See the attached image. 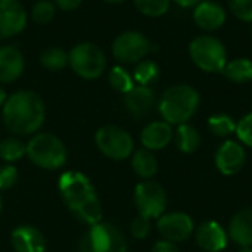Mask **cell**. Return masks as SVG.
I'll use <instances>...</instances> for the list:
<instances>
[{
  "label": "cell",
  "instance_id": "cell-1",
  "mask_svg": "<svg viewBox=\"0 0 252 252\" xmlns=\"http://www.w3.org/2000/svg\"><path fill=\"white\" fill-rule=\"evenodd\" d=\"M59 192L71 213L83 223L94 226L102 221V204L92 182L78 171H66L59 179Z\"/></svg>",
  "mask_w": 252,
  "mask_h": 252
},
{
  "label": "cell",
  "instance_id": "cell-2",
  "mask_svg": "<svg viewBox=\"0 0 252 252\" xmlns=\"http://www.w3.org/2000/svg\"><path fill=\"white\" fill-rule=\"evenodd\" d=\"M1 115L3 123L10 133L16 136H28L43 126L46 108L37 93L21 90L6 99Z\"/></svg>",
  "mask_w": 252,
  "mask_h": 252
},
{
  "label": "cell",
  "instance_id": "cell-3",
  "mask_svg": "<svg viewBox=\"0 0 252 252\" xmlns=\"http://www.w3.org/2000/svg\"><path fill=\"white\" fill-rule=\"evenodd\" d=\"M199 93L188 84H176L168 87L158 103L161 117L170 126L186 124L198 111Z\"/></svg>",
  "mask_w": 252,
  "mask_h": 252
},
{
  "label": "cell",
  "instance_id": "cell-4",
  "mask_svg": "<svg viewBox=\"0 0 252 252\" xmlns=\"http://www.w3.org/2000/svg\"><path fill=\"white\" fill-rule=\"evenodd\" d=\"M27 155L32 164L44 170H58L66 162V148L50 133H38L27 143Z\"/></svg>",
  "mask_w": 252,
  "mask_h": 252
},
{
  "label": "cell",
  "instance_id": "cell-5",
  "mask_svg": "<svg viewBox=\"0 0 252 252\" xmlns=\"http://www.w3.org/2000/svg\"><path fill=\"white\" fill-rule=\"evenodd\" d=\"M189 55L193 63L205 72H220L227 63L224 44L213 35H199L192 40Z\"/></svg>",
  "mask_w": 252,
  "mask_h": 252
},
{
  "label": "cell",
  "instance_id": "cell-6",
  "mask_svg": "<svg viewBox=\"0 0 252 252\" xmlns=\"http://www.w3.org/2000/svg\"><path fill=\"white\" fill-rule=\"evenodd\" d=\"M68 63L81 78H99L106 69V56L103 50L90 41L78 43L68 53Z\"/></svg>",
  "mask_w": 252,
  "mask_h": 252
},
{
  "label": "cell",
  "instance_id": "cell-7",
  "mask_svg": "<svg viewBox=\"0 0 252 252\" xmlns=\"http://www.w3.org/2000/svg\"><path fill=\"white\" fill-rule=\"evenodd\" d=\"M80 252H127V242L124 235L111 223H97L90 226L81 238Z\"/></svg>",
  "mask_w": 252,
  "mask_h": 252
},
{
  "label": "cell",
  "instance_id": "cell-8",
  "mask_svg": "<svg viewBox=\"0 0 252 252\" xmlns=\"http://www.w3.org/2000/svg\"><path fill=\"white\" fill-rule=\"evenodd\" d=\"M94 140L99 151L111 159L121 161L133 154L134 143L131 136L117 126L100 127L94 136Z\"/></svg>",
  "mask_w": 252,
  "mask_h": 252
},
{
  "label": "cell",
  "instance_id": "cell-9",
  "mask_svg": "<svg viewBox=\"0 0 252 252\" xmlns=\"http://www.w3.org/2000/svg\"><path fill=\"white\" fill-rule=\"evenodd\" d=\"M167 193L164 188L152 180L140 182L134 189V204L139 216L146 219H159L167 208Z\"/></svg>",
  "mask_w": 252,
  "mask_h": 252
},
{
  "label": "cell",
  "instance_id": "cell-10",
  "mask_svg": "<svg viewBox=\"0 0 252 252\" xmlns=\"http://www.w3.org/2000/svg\"><path fill=\"white\" fill-rule=\"evenodd\" d=\"M151 52L148 37L139 31L121 32L112 43V55L121 63H137Z\"/></svg>",
  "mask_w": 252,
  "mask_h": 252
},
{
  "label": "cell",
  "instance_id": "cell-11",
  "mask_svg": "<svg viewBox=\"0 0 252 252\" xmlns=\"http://www.w3.org/2000/svg\"><path fill=\"white\" fill-rule=\"evenodd\" d=\"M157 227L162 239L170 241L173 244L188 241L195 232V224L192 217L186 213H179V211L167 213V214L164 213L158 219Z\"/></svg>",
  "mask_w": 252,
  "mask_h": 252
},
{
  "label": "cell",
  "instance_id": "cell-12",
  "mask_svg": "<svg viewBox=\"0 0 252 252\" xmlns=\"http://www.w3.org/2000/svg\"><path fill=\"white\" fill-rule=\"evenodd\" d=\"M247 161V152L241 142L236 140H226L223 142L216 155H214V164L217 170L224 176H233L239 173Z\"/></svg>",
  "mask_w": 252,
  "mask_h": 252
},
{
  "label": "cell",
  "instance_id": "cell-13",
  "mask_svg": "<svg viewBox=\"0 0 252 252\" xmlns=\"http://www.w3.org/2000/svg\"><path fill=\"white\" fill-rule=\"evenodd\" d=\"M27 25V12L19 0H0V37L19 34Z\"/></svg>",
  "mask_w": 252,
  "mask_h": 252
},
{
  "label": "cell",
  "instance_id": "cell-14",
  "mask_svg": "<svg viewBox=\"0 0 252 252\" xmlns=\"http://www.w3.org/2000/svg\"><path fill=\"white\" fill-rule=\"evenodd\" d=\"M195 241L205 252H220L227 247L229 235L217 221H204L195 230Z\"/></svg>",
  "mask_w": 252,
  "mask_h": 252
},
{
  "label": "cell",
  "instance_id": "cell-15",
  "mask_svg": "<svg viewBox=\"0 0 252 252\" xmlns=\"http://www.w3.org/2000/svg\"><path fill=\"white\" fill-rule=\"evenodd\" d=\"M25 61L22 52L12 44L0 47V83H12L24 72Z\"/></svg>",
  "mask_w": 252,
  "mask_h": 252
},
{
  "label": "cell",
  "instance_id": "cell-16",
  "mask_svg": "<svg viewBox=\"0 0 252 252\" xmlns=\"http://www.w3.org/2000/svg\"><path fill=\"white\" fill-rule=\"evenodd\" d=\"M193 19L199 28L205 31H216L226 22V10L216 1L202 0L195 6Z\"/></svg>",
  "mask_w": 252,
  "mask_h": 252
},
{
  "label": "cell",
  "instance_id": "cell-17",
  "mask_svg": "<svg viewBox=\"0 0 252 252\" xmlns=\"http://www.w3.org/2000/svg\"><path fill=\"white\" fill-rule=\"evenodd\" d=\"M124 105L133 117L143 118L154 109L155 93L151 87L137 84L124 94Z\"/></svg>",
  "mask_w": 252,
  "mask_h": 252
},
{
  "label": "cell",
  "instance_id": "cell-18",
  "mask_svg": "<svg viewBox=\"0 0 252 252\" xmlns=\"http://www.w3.org/2000/svg\"><path fill=\"white\" fill-rule=\"evenodd\" d=\"M174 133L168 123L165 121H154L148 124L140 133V142L148 151H161L170 145Z\"/></svg>",
  "mask_w": 252,
  "mask_h": 252
},
{
  "label": "cell",
  "instance_id": "cell-19",
  "mask_svg": "<svg viewBox=\"0 0 252 252\" xmlns=\"http://www.w3.org/2000/svg\"><path fill=\"white\" fill-rule=\"evenodd\" d=\"M12 247L15 252H44L46 241L41 232L32 226H19L12 232Z\"/></svg>",
  "mask_w": 252,
  "mask_h": 252
},
{
  "label": "cell",
  "instance_id": "cell-20",
  "mask_svg": "<svg viewBox=\"0 0 252 252\" xmlns=\"http://www.w3.org/2000/svg\"><path fill=\"white\" fill-rule=\"evenodd\" d=\"M227 235L241 248L252 247V208H245L232 217Z\"/></svg>",
  "mask_w": 252,
  "mask_h": 252
},
{
  "label": "cell",
  "instance_id": "cell-21",
  "mask_svg": "<svg viewBox=\"0 0 252 252\" xmlns=\"http://www.w3.org/2000/svg\"><path fill=\"white\" fill-rule=\"evenodd\" d=\"M174 140H176V146L180 152L183 154H193L199 149L202 139L199 131L190 126V124H180L177 126L176 134H174Z\"/></svg>",
  "mask_w": 252,
  "mask_h": 252
},
{
  "label": "cell",
  "instance_id": "cell-22",
  "mask_svg": "<svg viewBox=\"0 0 252 252\" xmlns=\"http://www.w3.org/2000/svg\"><path fill=\"white\" fill-rule=\"evenodd\" d=\"M131 167L139 177L145 180H151L158 171V161L152 151H148L143 148L133 154Z\"/></svg>",
  "mask_w": 252,
  "mask_h": 252
},
{
  "label": "cell",
  "instance_id": "cell-23",
  "mask_svg": "<svg viewBox=\"0 0 252 252\" xmlns=\"http://www.w3.org/2000/svg\"><path fill=\"white\" fill-rule=\"evenodd\" d=\"M224 75L238 84L248 83L252 80V61L247 58H238L226 63L223 69Z\"/></svg>",
  "mask_w": 252,
  "mask_h": 252
},
{
  "label": "cell",
  "instance_id": "cell-24",
  "mask_svg": "<svg viewBox=\"0 0 252 252\" xmlns=\"http://www.w3.org/2000/svg\"><path fill=\"white\" fill-rule=\"evenodd\" d=\"M159 77V68L154 61L149 59H143L140 62H137L134 72H133V80L139 84V86H151L152 83H155Z\"/></svg>",
  "mask_w": 252,
  "mask_h": 252
},
{
  "label": "cell",
  "instance_id": "cell-25",
  "mask_svg": "<svg viewBox=\"0 0 252 252\" xmlns=\"http://www.w3.org/2000/svg\"><path fill=\"white\" fill-rule=\"evenodd\" d=\"M208 130L216 137H229L236 131V123L227 114H214L208 118Z\"/></svg>",
  "mask_w": 252,
  "mask_h": 252
},
{
  "label": "cell",
  "instance_id": "cell-26",
  "mask_svg": "<svg viewBox=\"0 0 252 252\" xmlns=\"http://www.w3.org/2000/svg\"><path fill=\"white\" fill-rule=\"evenodd\" d=\"M27 155V145L18 137H7L0 142V158L7 162H15Z\"/></svg>",
  "mask_w": 252,
  "mask_h": 252
},
{
  "label": "cell",
  "instance_id": "cell-27",
  "mask_svg": "<svg viewBox=\"0 0 252 252\" xmlns=\"http://www.w3.org/2000/svg\"><path fill=\"white\" fill-rule=\"evenodd\" d=\"M108 81L114 90L124 93V94L134 87L133 75L123 66H114L108 74Z\"/></svg>",
  "mask_w": 252,
  "mask_h": 252
},
{
  "label": "cell",
  "instance_id": "cell-28",
  "mask_svg": "<svg viewBox=\"0 0 252 252\" xmlns=\"http://www.w3.org/2000/svg\"><path fill=\"white\" fill-rule=\"evenodd\" d=\"M40 62L44 68L50 71H59L68 65V53H65L59 47H49L43 50L40 56Z\"/></svg>",
  "mask_w": 252,
  "mask_h": 252
},
{
  "label": "cell",
  "instance_id": "cell-29",
  "mask_svg": "<svg viewBox=\"0 0 252 252\" xmlns=\"http://www.w3.org/2000/svg\"><path fill=\"white\" fill-rule=\"evenodd\" d=\"M134 6L139 12H142L146 16H161L170 9L171 0H133Z\"/></svg>",
  "mask_w": 252,
  "mask_h": 252
},
{
  "label": "cell",
  "instance_id": "cell-30",
  "mask_svg": "<svg viewBox=\"0 0 252 252\" xmlns=\"http://www.w3.org/2000/svg\"><path fill=\"white\" fill-rule=\"evenodd\" d=\"M55 12H56V4H53L49 0H40L32 6L31 18H32L34 22H37L40 25H44V24H49L53 19Z\"/></svg>",
  "mask_w": 252,
  "mask_h": 252
},
{
  "label": "cell",
  "instance_id": "cell-31",
  "mask_svg": "<svg viewBox=\"0 0 252 252\" xmlns=\"http://www.w3.org/2000/svg\"><path fill=\"white\" fill-rule=\"evenodd\" d=\"M235 133L242 145L252 148V112L247 114L239 123H236Z\"/></svg>",
  "mask_w": 252,
  "mask_h": 252
},
{
  "label": "cell",
  "instance_id": "cell-32",
  "mask_svg": "<svg viewBox=\"0 0 252 252\" xmlns=\"http://www.w3.org/2000/svg\"><path fill=\"white\" fill-rule=\"evenodd\" d=\"M232 13L241 21H252V0H227Z\"/></svg>",
  "mask_w": 252,
  "mask_h": 252
},
{
  "label": "cell",
  "instance_id": "cell-33",
  "mask_svg": "<svg viewBox=\"0 0 252 252\" xmlns=\"http://www.w3.org/2000/svg\"><path fill=\"white\" fill-rule=\"evenodd\" d=\"M130 232H131L133 238H136V239H145L151 233V220L146 219V217H142V216L136 217L131 221Z\"/></svg>",
  "mask_w": 252,
  "mask_h": 252
},
{
  "label": "cell",
  "instance_id": "cell-34",
  "mask_svg": "<svg viewBox=\"0 0 252 252\" xmlns=\"http://www.w3.org/2000/svg\"><path fill=\"white\" fill-rule=\"evenodd\" d=\"M18 170L13 165H6L0 168V190H7L13 188L18 182Z\"/></svg>",
  "mask_w": 252,
  "mask_h": 252
},
{
  "label": "cell",
  "instance_id": "cell-35",
  "mask_svg": "<svg viewBox=\"0 0 252 252\" xmlns=\"http://www.w3.org/2000/svg\"><path fill=\"white\" fill-rule=\"evenodd\" d=\"M152 252H180L177 245L170 242V241H158L154 247H152Z\"/></svg>",
  "mask_w": 252,
  "mask_h": 252
},
{
  "label": "cell",
  "instance_id": "cell-36",
  "mask_svg": "<svg viewBox=\"0 0 252 252\" xmlns=\"http://www.w3.org/2000/svg\"><path fill=\"white\" fill-rule=\"evenodd\" d=\"M83 3V0H55V4L62 9V10H74L77 9L80 4Z\"/></svg>",
  "mask_w": 252,
  "mask_h": 252
},
{
  "label": "cell",
  "instance_id": "cell-37",
  "mask_svg": "<svg viewBox=\"0 0 252 252\" xmlns=\"http://www.w3.org/2000/svg\"><path fill=\"white\" fill-rule=\"evenodd\" d=\"M173 1H176L179 6H182V7H195L198 3H201L202 0H173Z\"/></svg>",
  "mask_w": 252,
  "mask_h": 252
},
{
  "label": "cell",
  "instance_id": "cell-38",
  "mask_svg": "<svg viewBox=\"0 0 252 252\" xmlns=\"http://www.w3.org/2000/svg\"><path fill=\"white\" fill-rule=\"evenodd\" d=\"M6 99H7V96H6V93H4V90L0 87V106H3L4 105V102H6Z\"/></svg>",
  "mask_w": 252,
  "mask_h": 252
},
{
  "label": "cell",
  "instance_id": "cell-39",
  "mask_svg": "<svg viewBox=\"0 0 252 252\" xmlns=\"http://www.w3.org/2000/svg\"><path fill=\"white\" fill-rule=\"evenodd\" d=\"M103 1H106V3H112V4H118V3H123V1H126V0H103Z\"/></svg>",
  "mask_w": 252,
  "mask_h": 252
},
{
  "label": "cell",
  "instance_id": "cell-40",
  "mask_svg": "<svg viewBox=\"0 0 252 252\" xmlns=\"http://www.w3.org/2000/svg\"><path fill=\"white\" fill-rule=\"evenodd\" d=\"M238 252H252V247H242Z\"/></svg>",
  "mask_w": 252,
  "mask_h": 252
},
{
  "label": "cell",
  "instance_id": "cell-41",
  "mask_svg": "<svg viewBox=\"0 0 252 252\" xmlns=\"http://www.w3.org/2000/svg\"><path fill=\"white\" fill-rule=\"evenodd\" d=\"M0 211H1V198H0Z\"/></svg>",
  "mask_w": 252,
  "mask_h": 252
}]
</instances>
